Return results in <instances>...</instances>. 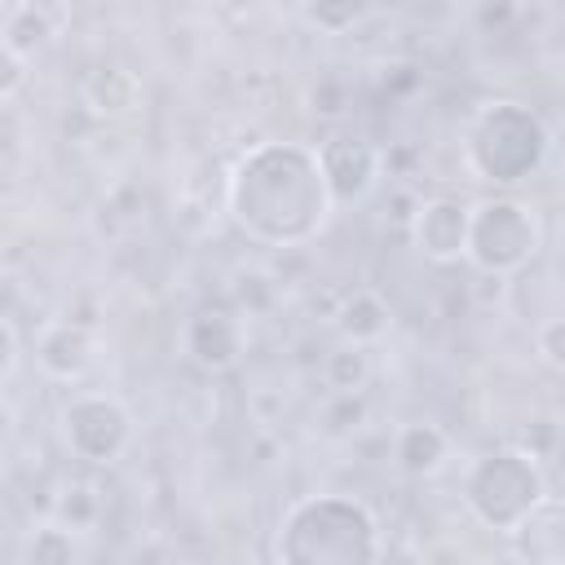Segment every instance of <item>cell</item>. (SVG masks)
<instances>
[{"mask_svg": "<svg viewBox=\"0 0 565 565\" xmlns=\"http://www.w3.org/2000/svg\"><path fill=\"white\" fill-rule=\"evenodd\" d=\"M225 207L234 225L260 247L309 243L335 212L318 146L305 141L252 146L225 185Z\"/></svg>", "mask_w": 565, "mask_h": 565, "instance_id": "cell-1", "label": "cell"}, {"mask_svg": "<svg viewBox=\"0 0 565 565\" xmlns=\"http://www.w3.org/2000/svg\"><path fill=\"white\" fill-rule=\"evenodd\" d=\"M384 530L353 494L296 499L274 534V565H380Z\"/></svg>", "mask_w": 565, "mask_h": 565, "instance_id": "cell-2", "label": "cell"}, {"mask_svg": "<svg viewBox=\"0 0 565 565\" xmlns=\"http://www.w3.org/2000/svg\"><path fill=\"white\" fill-rule=\"evenodd\" d=\"M552 150L547 124L525 106V102H490L477 110L463 154L468 168L477 172V181L490 185H516L525 177H534L543 168Z\"/></svg>", "mask_w": 565, "mask_h": 565, "instance_id": "cell-3", "label": "cell"}, {"mask_svg": "<svg viewBox=\"0 0 565 565\" xmlns=\"http://www.w3.org/2000/svg\"><path fill=\"white\" fill-rule=\"evenodd\" d=\"M547 499V477L539 459L521 446L481 455L463 477V508L494 534H512Z\"/></svg>", "mask_w": 565, "mask_h": 565, "instance_id": "cell-4", "label": "cell"}, {"mask_svg": "<svg viewBox=\"0 0 565 565\" xmlns=\"http://www.w3.org/2000/svg\"><path fill=\"white\" fill-rule=\"evenodd\" d=\"M543 247V221L525 199L494 194L472 203V234H468V265L486 278H508L525 269Z\"/></svg>", "mask_w": 565, "mask_h": 565, "instance_id": "cell-5", "label": "cell"}, {"mask_svg": "<svg viewBox=\"0 0 565 565\" xmlns=\"http://www.w3.org/2000/svg\"><path fill=\"white\" fill-rule=\"evenodd\" d=\"M57 428H62V446L71 459H79L84 468H110L124 459V450L132 446V411L115 397V393H97V388H79L62 402L57 411Z\"/></svg>", "mask_w": 565, "mask_h": 565, "instance_id": "cell-6", "label": "cell"}, {"mask_svg": "<svg viewBox=\"0 0 565 565\" xmlns=\"http://www.w3.org/2000/svg\"><path fill=\"white\" fill-rule=\"evenodd\" d=\"M318 159H322V177L331 190L335 207H353L362 203L384 168V154L375 150V141H366L362 132H331L318 141Z\"/></svg>", "mask_w": 565, "mask_h": 565, "instance_id": "cell-7", "label": "cell"}, {"mask_svg": "<svg viewBox=\"0 0 565 565\" xmlns=\"http://www.w3.org/2000/svg\"><path fill=\"white\" fill-rule=\"evenodd\" d=\"M468 234H472V203L455 194L419 199V212L411 221V243L433 265H459L468 260Z\"/></svg>", "mask_w": 565, "mask_h": 565, "instance_id": "cell-8", "label": "cell"}, {"mask_svg": "<svg viewBox=\"0 0 565 565\" xmlns=\"http://www.w3.org/2000/svg\"><path fill=\"white\" fill-rule=\"evenodd\" d=\"M181 349L199 371H230L247 349V318L225 305H203L185 318Z\"/></svg>", "mask_w": 565, "mask_h": 565, "instance_id": "cell-9", "label": "cell"}, {"mask_svg": "<svg viewBox=\"0 0 565 565\" xmlns=\"http://www.w3.org/2000/svg\"><path fill=\"white\" fill-rule=\"evenodd\" d=\"M31 358H35L44 380L79 384L93 371V362H97V335L84 322H75V318H53V322H44L35 331Z\"/></svg>", "mask_w": 565, "mask_h": 565, "instance_id": "cell-10", "label": "cell"}, {"mask_svg": "<svg viewBox=\"0 0 565 565\" xmlns=\"http://www.w3.org/2000/svg\"><path fill=\"white\" fill-rule=\"evenodd\" d=\"M508 552L516 565H565V499L547 494L508 534Z\"/></svg>", "mask_w": 565, "mask_h": 565, "instance_id": "cell-11", "label": "cell"}, {"mask_svg": "<svg viewBox=\"0 0 565 565\" xmlns=\"http://www.w3.org/2000/svg\"><path fill=\"white\" fill-rule=\"evenodd\" d=\"M393 463L402 477H437L450 459V433L428 419H406L393 433Z\"/></svg>", "mask_w": 565, "mask_h": 565, "instance_id": "cell-12", "label": "cell"}, {"mask_svg": "<svg viewBox=\"0 0 565 565\" xmlns=\"http://www.w3.org/2000/svg\"><path fill=\"white\" fill-rule=\"evenodd\" d=\"M331 322H335V331H340L344 344H362V349H371L375 340L388 335V327H393V309H388V300H384L375 287H353V291L340 296Z\"/></svg>", "mask_w": 565, "mask_h": 565, "instance_id": "cell-13", "label": "cell"}, {"mask_svg": "<svg viewBox=\"0 0 565 565\" xmlns=\"http://www.w3.org/2000/svg\"><path fill=\"white\" fill-rule=\"evenodd\" d=\"M53 35H57V26H53V13H49L44 4L18 0V4L4 9V22H0V49H4V53L31 62Z\"/></svg>", "mask_w": 565, "mask_h": 565, "instance_id": "cell-14", "label": "cell"}, {"mask_svg": "<svg viewBox=\"0 0 565 565\" xmlns=\"http://www.w3.org/2000/svg\"><path fill=\"white\" fill-rule=\"evenodd\" d=\"M84 106L97 115V119H124L141 106V84L132 71L124 66H102L84 79Z\"/></svg>", "mask_w": 565, "mask_h": 565, "instance_id": "cell-15", "label": "cell"}, {"mask_svg": "<svg viewBox=\"0 0 565 565\" xmlns=\"http://www.w3.org/2000/svg\"><path fill=\"white\" fill-rule=\"evenodd\" d=\"M22 561L26 565H79V534L71 525H62L57 516L40 521V525H31V534L22 543Z\"/></svg>", "mask_w": 565, "mask_h": 565, "instance_id": "cell-16", "label": "cell"}, {"mask_svg": "<svg viewBox=\"0 0 565 565\" xmlns=\"http://www.w3.org/2000/svg\"><path fill=\"white\" fill-rule=\"evenodd\" d=\"M322 380H327L331 393H362L366 380H371V349L340 340V344L322 358Z\"/></svg>", "mask_w": 565, "mask_h": 565, "instance_id": "cell-17", "label": "cell"}, {"mask_svg": "<svg viewBox=\"0 0 565 565\" xmlns=\"http://www.w3.org/2000/svg\"><path fill=\"white\" fill-rule=\"evenodd\" d=\"M97 516H102V499H97V490H93L88 481L66 486V494L57 499V521L71 525L75 534H84V530L97 525Z\"/></svg>", "mask_w": 565, "mask_h": 565, "instance_id": "cell-18", "label": "cell"}, {"mask_svg": "<svg viewBox=\"0 0 565 565\" xmlns=\"http://www.w3.org/2000/svg\"><path fill=\"white\" fill-rule=\"evenodd\" d=\"M362 419H366V397L362 393H331V402L322 411V428L331 437H344V433L362 428Z\"/></svg>", "mask_w": 565, "mask_h": 565, "instance_id": "cell-19", "label": "cell"}, {"mask_svg": "<svg viewBox=\"0 0 565 565\" xmlns=\"http://www.w3.org/2000/svg\"><path fill=\"white\" fill-rule=\"evenodd\" d=\"M534 358L547 371L565 375V313H556V318H547V322L534 327Z\"/></svg>", "mask_w": 565, "mask_h": 565, "instance_id": "cell-20", "label": "cell"}, {"mask_svg": "<svg viewBox=\"0 0 565 565\" xmlns=\"http://www.w3.org/2000/svg\"><path fill=\"white\" fill-rule=\"evenodd\" d=\"M358 18H366V9H358V4H340V9H331V4H318V9H305V22H313V26H327V31H344V26H353Z\"/></svg>", "mask_w": 565, "mask_h": 565, "instance_id": "cell-21", "label": "cell"}, {"mask_svg": "<svg viewBox=\"0 0 565 565\" xmlns=\"http://www.w3.org/2000/svg\"><path fill=\"white\" fill-rule=\"evenodd\" d=\"M0 335H4V384H13L18 362H22V335H18V318L13 313L0 318Z\"/></svg>", "mask_w": 565, "mask_h": 565, "instance_id": "cell-22", "label": "cell"}, {"mask_svg": "<svg viewBox=\"0 0 565 565\" xmlns=\"http://www.w3.org/2000/svg\"><path fill=\"white\" fill-rule=\"evenodd\" d=\"M0 66H4V71H0V97L13 102V93H18V84L26 79V66H31V62H22V57H13V53L0 49Z\"/></svg>", "mask_w": 565, "mask_h": 565, "instance_id": "cell-23", "label": "cell"}, {"mask_svg": "<svg viewBox=\"0 0 565 565\" xmlns=\"http://www.w3.org/2000/svg\"><path fill=\"white\" fill-rule=\"evenodd\" d=\"M260 565H274V561H260Z\"/></svg>", "mask_w": 565, "mask_h": 565, "instance_id": "cell-24", "label": "cell"}]
</instances>
